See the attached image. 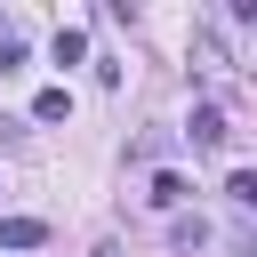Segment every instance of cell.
Masks as SVG:
<instances>
[{"instance_id": "6da1fadb", "label": "cell", "mask_w": 257, "mask_h": 257, "mask_svg": "<svg viewBox=\"0 0 257 257\" xmlns=\"http://www.w3.org/2000/svg\"><path fill=\"white\" fill-rule=\"evenodd\" d=\"M185 128H193V145H201V153H225V137H233L217 104H193V120H185Z\"/></svg>"}, {"instance_id": "7a4b0ae2", "label": "cell", "mask_w": 257, "mask_h": 257, "mask_svg": "<svg viewBox=\"0 0 257 257\" xmlns=\"http://www.w3.org/2000/svg\"><path fill=\"white\" fill-rule=\"evenodd\" d=\"M40 241H48L40 217H0V249H40Z\"/></svg>"}, {"instance_id": "3957f363", "label": "cell", "mask_w": 257, "mask_h": 257, "mask_svg": "<svg viewBox=\"0 0 257 257\" xmlns=\"http://www.w3.org/2000/svg\"><path fill=\"white\" fill-rule=\"evenodd\" d=\"M64 112H72L64 88H40V96H32V120H64Z\"/></svg>"}, {"instance_id": "277c9868", "label": "cell", "mask_w": 257, "mask_h": 257, "mask_svg": "<svg viewBox=\"0 0 257 257\" xmlns=\"http://www.w3.org/2000/svg\"><path fill=\"white\" fill-rule=\"evenodd\" d=\"M145 201H153V209H177V201H185V177H169V169H161V177H153V193H145Z\"/></svg>"}, {"instance_id": "5b68a950", "label": "cell", "mask_w": 257, "mask_h": 257, "mask_svg": "<svg viewBox=\"0 0 257 257\" xmlns=\"http://www.w3.org/2000/svg\"><path fill=\"white\" fill-rule=\"evenodd\" d=\"M16 64H24V40H16V32H0V72H16Z\"/></svg>"}, {"instance_id": "8992f818", "label": "cell", "mask_w": 257, "mask_h": 257, "mask_svg": "<svg viewBox=\"0 0 257 257\" xmlns=\"http://www.w3.org/2000/svg\"><path fill=\"white\" fill-rule=\"evenodd\" d=\"M96 257H120V249H112V241H104V249H96Z\"/></svg>"}]
</instances>
